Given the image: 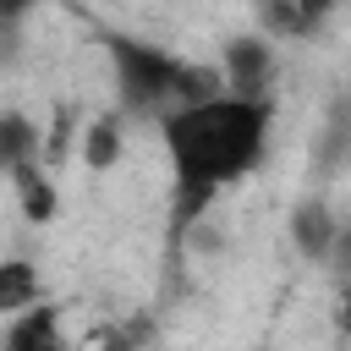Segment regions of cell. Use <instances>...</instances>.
Returning <instances> with one entry per match:
<instances>
[{
    "label": "cell",
    "instance_id": "cell-5",
    "mask_svg": "<svg viewBox=\"0 0 351 351\" xmlns=\"http://www.w3.org/2000/svg\"><path fill=\"white\" fill-rule=\"evenodd\" d=\"M291 241H296L307 258H324L329 241H335V219H329V208H324V203H302V208L291 214Z\"/></svg>",
    "mask_w": 351,
    "mask_h": 351
},
{
    "label": "cell",
    "instance_id": "cell-9",
    "mask_svg": "<svg viewBox=\"0 0 351 351\" xmlns=\"http://www.w3.org/2000/svg\"><path fill=\"white\" fill-rule=\"evenodd\" d=\"M115 154H121V132H115V115H104V121H93V126L82 132V159H88L93 170H110Z\"/></svg>",
    "mask_w": 351,
    "mask_h": 351
},
{
    "label": "cell",
    "instance_id": "cell-6",
    "mask_svg": "<svg viewBox=\"0 0 351 351\" xmlns=\"http://www.w3.org/2000/svg\"><path fill=\"white\" fill-rule=\"evenodd\" d=\"M33 148H38V132L27 126V115L11 110V115L0 121V154H5V170H11V176L27 170V165H33Z\"/></svg>",
    "mask_w": 351,
    "mask_h": 351
},
{
    "label": "cell",
    "instance_id": "cell-8",
    "mask_svg": "<svg viewBox=\"0 0 351 351\" xmlns=\"http://www.w3.org/2000/svg\"><path fill=\"white\" fill-rule=\"evenodd\" d=\"M11 181H16V192H22V214H27V219H38V225H44V219H55V186H49L33 165H27V170H16Z\"/></svg>",
    "mask_w": 351,
    "mask_h": 351
},
{
    "label": "cell",
    "instance_id": "cell-10",
    "mask_svg": "<svg viewBox=\"0 0 351 351\" xmlns=\"http://www.w3.org/2000/svg\"><path fill=\"white\" fill-rule=\"evenodd\" d=\"M335 5H340V0H296V11H302V22H307V27H313V22H324Z\"/></svg>",
    "mask_w": 351,
    "mask_h": 351
},
{
    "label": "cell",
    "instance_id": "cell-1",
    "mask_svg": "<svg viewBox=\"0 0 351 351\" xmlns=\"http://www.w3.org/2000/svg\"><path fill=\"white\" fill-rule=\"evenodd\" d=\"M269 143V104L219 93L165 115V148L176 159V225H192L219 186L247 176Z\"/></svg>",
    "mask_w": 351,
    "mask_h": 351
},
{
    "label": "cell",
    "instance_id": "cell-13",
    "mask_svg": "<svg viewBox=\"0 0 351 351\" xmlns=\"http://www.w3.org/2000/svg\"><path fill=\"white\" fill-rule=\"evenodd\" d=\"M346 274H351V236H346Z\"/></svg>",
    "mask_w": 351,
    "mask_h": 351
},
{
    "label": "cell",
    "instance_id": "cell-4",
    "mask_svg": "<svg viewBox=\"0 0 351 351\" xmlns=\"http://www.w3.org/2000/svg\"><path fill=\"white\" fill-rule=\"evenodd\" d=\"M5 351H66L60 335H55V313H49L44 302L27 307V313H16L11 335H5Z\"/></svg>",
    "mask_w": 351,
    "mask_h": 351
},
{
    "label": "cell",
    "instance_id": "cell-3",
    "mask_svg": "<svg viewBox=\"0 0 351 351\" xmlns=\"http://www.w3.org/2000/svg\"><path fill=\"white\" fill-rule=\"evenodd\" d=\"M269 71H274L269 38H230V44H225V82L236 88V99H258V104H263Z\"/></svg>",
    "mask_w": 351,
    "mask_h": 351
},
{
    "label": "cell",
    "instance_id": "cell-2",
    "mask_svg": "<svg viewBox=\"0 0 351 351\" xmlns=\"http://www.w3.org/2000/svg\"><path fill=\"white\" fill-rule=\"evenodd\" d=\"M110 60H115L121 99H126L132 110H159L165 99H176V110L219 99V77H214V71L181 66V60H170L165 49H154V44H137V38H110Z\"/></svg>",
    "mask_w": 351,
    "mask_h": 351
},
{
    "label": "cell",
    "instance_id": "cell-11",
    "mask_svg": "<svg viewBox=\"0 0 351 351\" xmlns=\"http://www.w3.org/2000/svg\"><path fill=\"white\" fill-rule=\"evenodd\" d=\"M0 5H5V16H11V22H16V16H22V11H27V5H33V0H0Z\"/></svg>",
    "mask_w": 351,
    "mask_h": 351
},
{
    "label": "cell",
    "instance_id": "cell-7",
    "mask_svg": "<svg viewBox=\"0 0 351 351\" xmlns=\"http://www.w3.org/2000/svg\"><path fill=\"white\" fill-rule=\"evenodd\" d=\"M33 296H38L33 269H27L22 258H11V263L0 269V313H11V318H16V313H27V307H38Z\"/></svg>",
    "mask_w": 351,
    "mask_h": 351
},
{
    "label": "cell",
    "instance_id": "cell-12",
    "mask_svg": "<svg viewBox=\"0 0 351 351\" xmlns=\"http://www.w3.org/2000/svg\"><path fill=\"white\" fill-rule=\"evenodd\" d=\"M340 329L351 335V296H346V307H340Z\"/></svg>",
    "mask_w": 351,
    "mask_h": 351
}]
</instances>
